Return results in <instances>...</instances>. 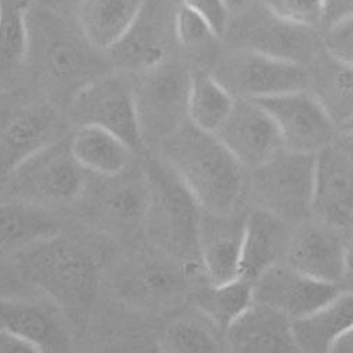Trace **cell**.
<instances>
[{
  "label": "cell",
  "instance_id": "cell-1",
  "mask_svg": "<svg viewBox=\"0 0 353 353\" xmlns=\"http://www.w3.org/2000/svg\"><path fill=\"white\" fill-rule=\"evenodd\" d=\"M165 163L179 174L202 211L233 214L245 188V167L216 134L191 122L163 141Z\"/></svg>",
  "mask_w": 353,
  "mask_h": 353
},
{
  "label": "cell",
  "instance_id": "cell-2",
  "mask_svg": "<svg viewBox=\"0 0 353 353\" xmlns=\"http://www.w3.org/2000/svg\"><path fill=\"white\" fill-rule=\"evenodd\" d=\"M141 170L149 184L145 229L157 250L181 263L191 276L202 270L199 253L201 207L165 161L144 157Z\"/></svg>",
  "mask_w": 353,
  "mask_h": 353
},
{
  "label": "cell",
  "instance_id": "cell-3",
  "mask_svg": "<svg viewBox=\"0 0 353 353\" xmlns=\"http://www.w3.org/2000/svg\"><path fill=\"white\" fill-rule=\"evenodd\" d=\"M17 261L23 276L71 316L82 318L91 308L99 264L90 249L57 234L23 249Z\"/></svg>",
  "mask_w": 353,
  "mask_h": 353
},
{
  "label": "cell",
  "instance_id": "cell-4",
  "mask_svg": "<svg viewBox=\"0 0 353 353\" xmlns=\"http://www.w3.org/2000/svg\"><path fill=\"white\" fill-rule=\"evenodd\" d=\"M55 10L44 8L36 12L27 9L28 57H34L36 65L44 78L61 91H72V97L83 85L98 78L99 61L85 37L79 39L58 17Z\"/></svg>",
  "mask_w": 353,
  "mask_h": 353
},
{
  "label": "cell",
  "instance_id": "cell-5",
  "mask_svg": "<svg viewBox=\"0 0 353 353\" xmlns=\"http://www.w3.org/2000/svg\"><path fill=\"white\" fill-rule=\"evenodd\" d=\"M192 74L179 61H165L137 72L132 82L143 134L164 141L190 122L188 102Z\"/></svg>",
  "mask_w": 353,
  "mask_h": 353
},
{
  "label": "cell",
  "instance_id": "cell-6",
  "mask_svg": "<svg viewBox=\"0 0 353 353\" xmlns=\"http://www.w3.org/2000/svg\"><path fill=\"white\" fill-rule=\"evenodd\" d=\"M86 172L72 156L70 141L55 140L24 160L6 183L13 198L41 207L67 205L83 195Z\"/></svg>",
  "mask_w": 353,
  "mask_h": 353
},
{
  "label": "cell",
  "instance_id": "cell-7",
  "mask_svg": "<svg viewBox=\"0 0 353 353\" xmlns=\"http://www.w3.org/2000/svg\"><path fill=\"white\" fill-rule=\"evenodd\" d=\"M318 154L283 149L253 170V192L266 210L283 221L304 219L312 212Z\"/></svg>",
  "mask_w": 353,
  "mask_h": 353
},
{
  "label": "cell",
  "instance_id": "cell-8",
  "mask_svg": "<svg viewBox=\"0 0 353 353\" xmlns=\"http://www.w3.org/2000/svg\"><path fill=\"white\" fill-rule=\"evenodd\" d=\"M212 75L236 99H261L310 86L308 67L248 48L221 57Z\"/></svg>",
  "mask_w": 353,
  "mask_h": 353
},
{
  "label": "cell",
  "instance_id": "cell-9",
  "mask_svg": "<svg viewBox=\"0 0 353 353\" xmlns=\"http://www.w3.org/2000/svg\"><path fill=\"white\" fill-rule=\"evenodd\" d=\"M239 13L236 20L229 23L226 32H230L239 48L277 57L304 67L315 60L319 51L312 27L281 19L264 2H256Z\"/></svg>",
  "mask_w": 353,
  "mask_h": 353
},
{
  "label": "cell",
  "instance_id": "cell-10",
  "mask_svg": "<svg viewBox=\"0 0 353 353\" xmlns=\"http://www.w3.org/2000/svg\"><path fill=\"white\" fill-rule=\"evenodd\" d=\"M71 109L79 125L103 128L137 153L143 134L136 112L132 82L122 77H98L72 97Z\"/></svg>",
  "mask_w": 353,
  "mask_h": 353
},
{
  "label": "cell",
  "instance_id": "cell-11",
  "mask_svg": "<svg viewBox=\"0 0 353 353\" xmlns=\"http://www.w3.org/2000/svg\"><path fill=\"white\" fill-rule=\"evenodd\" d=\"M253 101L273 117L284 149L318 154L334 143L336 123L308 88Z\"/></svg>",
  "mask_w": 353,
  "mask_h": 353
},
{
  "label": "cell",
  "instance_id": "cell-12",
  "mask_svg": "<svg viewBox=\"0 0 353 353\" xmlns=\"http://www.w3.org/2000/svg\"><path fill=\"white\" fill-rule=\"evenodd\" d=\"M175 12L170 0H145L125 36L108 54L123 70L140 72L167 60L175 39Z\"/></svg>",
  "mask_w": 353,
  "mask_h": 353
},
{
  "label": "cell",
  "instance_id": "cell-13",
  "mask_svg": "<svg viewBox=\"0 0 353 353\" xmlns=\"http://www.w3.org/2000/svg\"><path fill=\"white\" fill-rule=\"evenodd\" d=\"M188 276L181 263L160 252L157 256H144L125 266L116 279V290L129 305L154 311L181 299Z\"/></svg>",
  "mask_w": 353,
  "mask_h": 353
},
{
  "label": "cell",
  "instance_id": "cell-14",
  "mask_svg": "<svg viewBox=\"0 0 353 353\" xmlns=\"http://www.w3.org/2000/svg\"><path fill=\"white\" fill-rule=\"evenodd\" d=\"M215 134L238 161L252 171L269 163L284 149L273 117L253 99H236Z\"/></svg>",
  "mask_w": 353,
  "mask_h": 353
},
{
  "label": "cell",
  "instance_id": "cell-15",
  "mask_svg": "<svg viewBox=\"0 0 353 353\" xmlns=\"http://www.w3.org/2000/svg\"><path fill=\"white\" fill-rule=\"evenodd\" d=\"M339 291L336 284L315 280L287 263H276L253 283L256 303L269 305L292 321L315 312Z\"/></svg>",
  "mask_w": 353,
  "mask_h": 353
},
{
  "label": "cell",
  "instance_id": "cell-16",
  "mask_svg": "<svg viewBox=\"0 0 353 353\" xmlns=\"http://www.w3.org/2000/svg\"><path fill=\"white\" fill-rule=\"evenodd\" d=\"M246 218L201 211L199 253L202 272L211 284L241 277L242 245Z\"/></svg>",
  "mask_w": 353,
  "mask_h": 353
},
{
  "label": "cell",
  "instance_id": "cell-17",
  "mask_svg": "<svg viewBox=\"0 0 353 353\" xmlns=\"http://www.w3.org/2000/svg\"><path fill=\"white\" fill-rule=\"evenodd\" d=\"M226 343L238 353L300 352L292 319L256 301L226 328Z\"/></svg>",
  "mask_w": 353,
  "mask_h": 353
},
{
  "label": "cell",
  "instance_id": "cell-18",
  "mask_svg": "<svg viewBox=\"0 0 353 353\" xmlns=\"http://www.w3.org/2000/svg\"><path fill=\"white\" fill-rule=\"evenodd\" d=\"M312 212L330 226L353 219V164L334 143L318 153Z\"/></svg>",
  "mask_w": 353,
  "mask_h": 353
},
{
  "label": "cell",
  "instance_id": "cell-19",
  "mask_svg": "<svg viewBox=\"0 0 353 353\" xmlns=\"http://www.w3.org/2000/svg\"><path fill=\"white\" fill-rule=\"evenodd\" d=\"M346 248L339 234L328 228L308 226L290 238L287 264L315 279L336 284L342 280Z\"/></svg>",
  "mask_w": 353,
  "mask_h": 353
},
{
  "label": "cell",
  "instance_id": "cell-20",
  "mask_svg": "<svg viewBox=\"0 0 353 353\" xmlns=\"http://www.w3.org/2000/svg\"><path fill=\"white\" fill-rule=\"evenodd\" d=\"M125 172L106 176L105 185L97 198V214L105 226L128 232L145 225L149 211V184L140 168L139 174Z\"/></svg>",
  "mask_w": 353,
  "mask_h": 353
},
{
  "label": "cell",
  "instance_id": "cell-21",
  "mask_svg": "<svg viewBox=\"0 0 353 353\" xmlns=\"http://www.w3.org/2000/svg\"><path fill=\"white\" fill-rule=\"evenodd\" d=\"M55 141L52 117L40 109L16 112L0 133V180L8 176L30 156Z\"/></svg>",
  "mask_w": 353,
  "mask_h": 353
},
{
  "label": "cell",
  "instance_id": "cell-22",
  "mask_svg": "<svg viewBox=\"0 0 353 353\" xmlns=\"http://www.w3.org/2000/svg\"><path fill=\"white\" fill-rule=\"evenodd\" d=\"M288 242L285 221L263 208L250 212L245 222L241 277L254 283L264 272L279 263Z\"/></svg>",
  "mask_w": 353,
  "mask_h": 353
},
{
  "label": "cell",
  "instance_id": "cell-23",
  "mask_svg": "<svg viewBox=\"0 0 353 353\" xmlns=\"http://www.w3.org/2000/svg\"><path fill=\"white\" fill-rule=\"evenodd\" d=\"M145 0H81L78 20L82 36L94 48L109 51L132 26Z\"/></svg>",
  "mask_w": 353,
  "mask_h": 353
},
{
  "label": "cell",
  "instance_id": "cell-24",
  "mask_svg": "<svg viewBox=\"0 0 353 353\" xmlns=\"http://www.w3.org/2000/svg\"><path fill=\"white\" fill-rule=\"evenodd\" d=\"M70 149L88 172L103 179L125 172L134 154L121 137L95 125H81L70 140Z\"/></svg>",
  "mask_w": 353,
  "mask_h": 353
},
{
  "label": "cell",
  "instance_id": "cell-25",
  "mask_svg": "<svg viewBox=\"0 0 353 353\" xmlns=\"http://www.w3.org/2000/svg\"><path fill=\"white\" fill-rule=\"evenodd\" d=\"M0 330L27 339L40 352L64 350L68 345L67 334L55 316L28 301L0 297Z\"/></svg>",
  "mask_w": 353,
  "mask_h": 353
},
{
  "label": "cell",
  "instance_id": "cell-26",
  "mask_svg": "<svg viewBox=\"0 0 353 353\" xmlns=\"http://www.w3.org/2000/svg\"><path fill=\"white\" fill-rule=\"evenodd\" d=\"M300 352H330L334 342L353 327V292L339 291L315 312L292 321Z\"/></svg>",
  "mask_w": 353,
  "mask_h": 353
},
{
  "label": "cell",
  "instance_id": "cell-27",
  "mask_svg": "<svg viewBox=\"0 0 353 353\" xmlns=\"http://www.w3.org/2000/svg\"><path fill=\"white\" fill-rule=\"evenodd\" d=\"M60 234L58 222L44 207L13 198L0 202V252L26 249Z\"/></svg>",
  "mask_w": 353,
  "mask_h": 353
},
{
  "label": "cell",
  "instance_id": "cell-28",
  "mask_svg": "<svg viewBox=\"0 0 353 353\" xmlns=\"http://www.w3.org/2000/svg\"><path fill=\"white\" fill-rule=\"evenodd\" d=\"M310 86L332 121L342 125L353 116V65L323 50L311 63Z\"/></svg>",
  "mask_w": 353,
  "mask_h": 353
},
{
  "label": "cell",
  "instance_id": "cell-29",
  "mask_svg": "<svg viewBox=\"0 0 353 353\" xmlns=\"http://www.w3.org/2000/svg\"><path fill=\"white\" fill-rule=\"evenodd\" d=\"M236 98L212 75V72L192 74L188 116L198 129L216 133L230 114Z\"/></svg>",
  "mask_w": 353,
  "mask_h": 353
},
{
  "label": "cell",
  "instance_id": "cell-30",
  "mask_svg": "<svg viewBox=\"0 0 353 353\" xmlns=\"http://www.w3.org/2000/svg\"><path fill=\"white\" fill-rule=\"evenodd\" d=\"M253 303V281L243 277L223 284L210 283L195 297V304L203 316L223 331Z\"/></svg>",
  "mask_w": 353,
  "mask_h": 353
},
{
  "label": "cell",
  "instance_id": "cell-31",
  "mask_svg": "<svg viewBox=\"0 0 353 353\" xmlns=\"http://www.w3.org/2000/svg\"><path fill=\"white\" fill-rule=\"evenodd\" d=\"M27 9L23 0H0V77L14 72L28 58Z\"/></svg>",
  "mask_w": 353,
  "mask_h": 353
},
{
  "label": "cell",
  "instance_id": "cell-32",
  "mask_svg": "<svg viewBox=\"0 0 353 353\" xmlns=\"http://www.w3.org/2000/svg\"><path fill=\"white\" fill-rule=\"evenodd\" d=\"M160 350L167 353H212L219 350V341L203 323L191 318L175 319L164 330Z\"/></svg>",
  "mask_w": 353,
  "mask_h": 353
},
{
  "label": "cell",
  "instance_id": "cell-33",
  "mask_svg": "<svg viewBox=\"0 0 353 353\" xmlns=\"http://www.w3.org/2000/svg\"><path fill=\"white\" fill-rule=\"evenodd\" d=\"M174 28L176 43L187 50L205 48L218 39L207 20L184 3L176 8Z\"/></svg>",
  "mask_w": 353,
  "mask_h": 353
},
{
  "label": "cell",
  "instance_id": "cell-34",
  "mask_svg": "<svg viewBox=\"0 0 353 353\" xmlns=\"http://www.w3.org/2000/svg\"><path fill=\"white\" fill-rule=\"evenodd\" d=\"M281 19L305 27L322 24L325 0H263Z\"/></svg>",
  "mask_w": 353,
  "mask_h": 353
},
{
  "label": "cell",
  "instance_id": "cell-35",
  "mask_svg": "<svg viewBox=\"0 0 353 353\" xmlns=\"http://www.w3.org/2000/svg\"><path fill=\"white\" fill-rule=\"evenodd\" d=\"M323 50L338 60L353 65V14L327 28Z\"/></svg>",
  "mask_w": 353,
  "mask_h": 353
},
{
  "label": "cell",
  "instance_id": "cell-36",
  "mask_svg": "<svg viewBox=\"0 0 353 353\" xmlns=\"http://www.w3.org/2000/svg\"><path fill=\"white\" fill-rule=\"evenodd\" d=\"M183 3L207 20L218 37L226 34L232 14L226 0H183Z\"/></svg>",
  "mask_w": 353,
  "mask_h": 353
},
{
  "label": "cell",
  "instance_id": "cell-37",
  "mask_svg": "<svg viewBox=\"0 0 353 353\" xmlns=\"http://www.w3.org/2000/svg\"><path fill=\"white\" fill-rule=\"evenodd\" d=\"M353 14V0H325L322 24L327 28Z\"/></svg>",
  "mask_w": 353,
  "mask_h": 353
},
{
  "label": "cell",
  "instance_id": "cell-38",
  "mask_svg": "<svg viewBox=\"0 0 353 353\" xmlns=\"http://www.w3.org/2000/svg\"><path fill=\"white\" fill-rule=\"evenodd\" d=\"M40 349L27 339L0 330V353H37Z\"/></svg>",
  "mask_w": 353,
  "mask_h": 353
},
{
  "label": "cell",
  "instance_id": "cell-39",
  "mask_svg": "<svg viewBox=\"0 0 353 353\" xmlns=\"http://www.w3.org/2000/svg\"><path fill=\"white\" fill-rule=\"evenodd\" d=\"M341 287H343L341 291L353 292V241L347 243V248H346L345 269H343L342 280L339 283V288Z\"/></svg>",
  "mask_w": 353,
  "mask_h": 353
},
{
  "label": "cell",
  "instance_id": "cell-40",
  "mask_svg": "<svg viewBox=\"0 0 353 353\" xmlns=\"http://www.w3.org/2000/svg\"><path fill=\"white\" fill-rule=\"evenodd\" d=\"M330 353H353V327L334 342Z\"/></svg>",
  "mask_w": 353,
  "mask_h": 353
},
{
  "label": "cell",
  "instance_id": "cell-41",
  "mask_svg": "<svg viewBox=\"0 0 353 353\" xmlns=\"http://www.w3.org/2000/svg\"><path fill=\"white\" fill-rule=\"evenodd\" d=\"M79 2L81 0H41V5L44 8L57 10V9H61V8H65V6H70L74 3H79Z\"/></svg>",
  "mask_w": 353,
  "mask_h": 353
},
{
  "label": "cell",
  "instance_id": "cell-42",
  "mask_svg": "<svg viewBox=\"0 0 353 353\" xmlns=\"http://www.w3.org/2000/svg\"><path fill=\"white\" fill-rule=\"evenodd\" d=\"M229 8L232 12H242L248 8H250L252 5H254L257 0H226Z\"/></svg>",
  "mask_w": 353,
  "mask_h": 353
},
{
  "label": "cell",
  "instance_id": "cell-43",
  "mask_svg": "<svg viewBox=\"0 0 353 353\" xmlns=\"http://www.w3.org/2000/svg\"><path fill=\"white\" fill-rule=\"evenodd\" d=\"M341 129L343 130V133H346L352 140H353V116L349 117L346 122H343L341 125Z\"/></svg>",
  "mask_w": 353,
  "mask_h": 353
},
{
  "label": "cell",
  "instance_id": "cell-44",
  "mask_svg": "<svg viewBox=\"0 0 353 353\" xmlns=\"http://www.w3.org/2000/svg\"><path fill=\"white\" fill-rule=\"evenodd\" d=\"M32 2H33V0H23V3H24L27 8H30Z\"/></svg>",
  "mask_w": 353,
  "mask_h": 353
}]
</instances>
